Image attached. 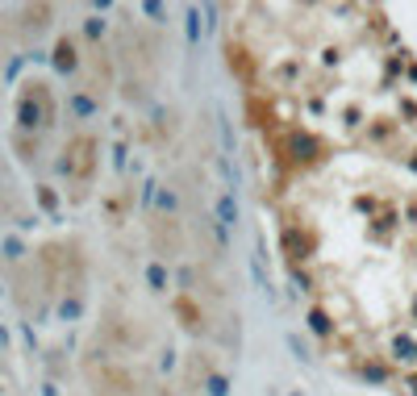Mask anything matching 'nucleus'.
Returning a JSON list of instances; mask_svg holds the SVG:
<instances>
[{"instance_id":"1","label":"nucleus","mask_w":417,"mask_h":396,"mask_svg":"<svg viewBox=\"0 0 417 396\" xmlns=\"http://www.w3.org/2000/svg\"><path fill=\"white\" fill-rule=\"evenodd\" d=\"M17 125H21V129H42V125H50V100H46L42 84H29V92L21 96V104H17Z\"/></svg>"},{"instance_id":"2","label":"nucleus","mask_w":417,"mask_h":396,"mask_svg":"<svg viewBox=\"0 0 417 396\" xmlns=\"http://www.w3.org/2000/svg\"><path fill=\"white\" fill-rule=\"evenodd\" d=\"M280 150H284V159H288V163L309 167V163L322 155V142H317L309 129H288V134L280 138Z\"/></svg>"},{"instance_id":"3","label":"nucleus","mask_w":417,"mask_h":396,"mask_svg":"<svg viewBox=\"0 0 417 396\" xmlns=\"http://www.w3.org/2000/svg\"><path fill=\"white\" fill-rule=\"evenodd\" d=\"M280 246H284V255H288L292 263H305V259L313 255V234H309L305 225H284V230H280Z\"/></svg>"},{"instance_id":"4","label":"nucleus","mask_w":417,"mask_h":396,"mask_svg":"<svg viewBox=\"0 0 417 396\" xmlns=\"http://www.w3.org/2000/svg\"><path fill=\"white\" fill-rule=\"evenodd\" d=\"M213 217L226 225V230H234V225H242V209H238V200H234V192H221L217 200H213Z\"/></svg>"},{"instance_id":"5","label":"nucleus","mask_w":417,"mask_h":396,"mask_svg":"<svg viewBox=\"0 0 417 396\" xmlns=\"http://www.w3.org/2000/svg\"><path fill=\"white\" fill-rule=\"evenodd\" d=\"M75 67H79V54H75V42H67V38H63V42L54 46V71H58V75H71Z\"/></svg>"},{"instance_id":"6","label":"nucleus","mask_w":417,"mask_h":396,"mask_svg":"<svg viewBox=\"0 0 417 396\" xmlns=\"http://www.w3.org/2000/svg\"><path fill=\"white\" fill-rule=\"evenodd\" d=\"M217 134H221V155H238V138H234V121H230V113L217 104Z\"/></svg>"},{"instance_id":"7","label":"nucleus","mask_w":417,"mask_h":396,"mask_svg":"<svg viewBox=\"0 0 417 396\" xmlns=\"http://www.w3.org/2000/svg\"><path fill=\"white\" fill-rule=\"evenodd\" d=\"M184 33H188V46L200 42V33H205V13L200 8H184Z\"/></svg>"},{"instance_id":"8","label":"nucleus","mask_w":417,"mask_h":396,"mask_svg":"<svg viewBox=\"0 0 417 396\" xmlns=\"http://www.w3.org/2000/svg\"><path fill=\"white\" fill-rule=\"evenodd\" d=\"M393 359H397V363H417V338L397 334V338H393Z\"/></svg>"},{"instance_id":"9","label":"nucleus","mask_w":417,"mask_h":396,"mask_svg":"<svg viewBox=\"0 0 417 396\" xmlns=\"http://www.w3.org/2000/svg\"><path fill=\"white\" fill-rule=\"evenodd\" d=\"M305 322H309V330H313L317 338H330V334H334V322H330V313H326V309H317V305L309 309V317H305Z\"/></svg>"},{"instance_id":"10","label":"nucleus","mask_w":417,"mask_h":396,"mask_svg":"<svg viewBox=\"0 0 417 396\" xmlns=\"http://www.w3.org/2000/svg\"><path fill=\"white\" fill-rule=\"evenodd\" d=\"M146 284H150V292H167V288H171L167 267H163V263H146Z\"/></svg>"},{"instance_id":"11","label":"nucleus","mask_w":417,"mask_h":396,"mask_svg":"<svg viewBox=\"0 0 417 396\" xmlns=\"http://www.w3.org/2000/svg\"><path fill=\"white\" fill-rule=\"evenodd\" d=\"M155 205H159V213H163V217H175V213H180V192H175V188H159Z\"/></svg>"},{"instance_id":"12","label":"nucleus","mask_w":417,"mask_h":396,"mask_svg":"<svg viewBox=\"0 0 417 396\" xmlns=\"http://www.w3.org/2000/svg\"><path fill=\"white\" fill-rule=\"evenodd\" d=\"M205 396H230V376L226 372H209L205 376Z\"/></svg>"},{"instance_id":"13","label":"nucleus","mask_w":417,"mask_h":396,"mask_svg":"<svg viewBox=\"0 0 417 396\" xmlns=\"http://www.w3.org/2000/svg\"><path fill=\"white\" fill-rule=\"evenodd\" d=\"M67 109H71L75 117H92V113H96V100H92V96H84V92H71Z\"/></svg>"},{"instance_id":"14","label":"nucleus","mask_w":417,"mask_h":396,"mask_svg":"<svg viewBox=\"0 0 417 396\" xmlns=\"http://www.w3.org/2000/svg\"><path fill=\"white\" fill-rule=\"evenodd\" d=\"M180 313H184V326H188L192 334H200V330H205V326H200V322H205V313H200L192 301H180Z\"/></svg>"},{"instance_id":"15","label":"nucleus","mask_w":417,"mask_h":396,"mask_svg":"<svg viewBox=\"0 0 417 396\" xmlns=\"http://www.w3.org/2000/svg\"><path fill=\"white\" fill-rule=\"evenodd\" d=\"M284 342H288V351H292V355H297L301 363H313V351H309V342H305L301 334H288Z\"/></svg>"},{"instance_id":"16","label":"nucleus","mask_w":417,"mask_h":396,"mask_svg":"<svg viewBox=\"0 0 417 396\" xmlns=\"http://www.w3.org/2000/svg\"><path fill=\"white\" fill-rule=\"evenodd\" d=\"M230 63H234V71H238L242 79H251V58H246L242 46H230Z\"/></svg>"},{"instance_id":"17","label":"nucleus","mask_w":417,"mask_h":396,"mask_svg":"<svg viewBox=\"0 0 417 396\" xmlns=\"http://www.w3.org/2000/svg\"><path fill=\"white\" fill-rule=\"evenodd\" d=\"M292 284H297V292H305V296L313 292V280H309V276H305L301 267H292Z\"/></svg>"},{"instance_id":"18","label":"nucleus","mask_w":417,"mask_h":396,"mask_svg":"<svg viewBox=\"0 0 417 396\" xmlns=\"http://www.w3.org/2000/svg\"><path fill=\"white\" fill-rule=\"evenodd\" d=\"M155 196H159V184L146 180V184H142V205H155Z\"/></svg>"},{"instance_id":"19","label":"nucleus","mask_w":417,"mask_h":396,"mask_svg":"<svg viewBox=\"0 0 417 396\" xmlns=\"http://www.w3.org/2000/svg\"><path fill=\"white\" fill-rule=\"evenodd\" d=\"M363 380H372V384H384V380H388V372H384V367H363Z\"/></svg>"},{"instance_id":"20","label":"nucleus","mask_w":417,"mask_h":396,"mask_svg":"<svg viewBox=\"0 0 417 396\" xmlns=\"http://www.w3.org/2000/svg\"><path fill=\"white\" fill-rule=\"evenodd\" d=\"M142 13H146V17H155V21H163V17H167V8H163V4H150V0L142 4Z\"/></svg>"},{"instance_id":"21","label":"nucleus","mask_w":417,"mask_h":396,"mask_svg":"<svg viewBox=\"0 0 417 396\" xmlns=\"http://www.w3.org/2000/svg\"><path fill=\"white\" fill-rule=\"evenodd\" d=\"M84 29H88V38H100V33H104V21H100V17H88Z\"/></svg>"},{"instance_id":"22","label":"nucleus","mask_w":417,"mask_h":396,"mask_svg":"<svg viewBox=\"0 0 417 396\" xmlns=\"http://www.w3.org/2000/svg\"><path fill=\"white\" fill-rule=\"evenodd\" d=\"M4 255H8V259H21V242H17V238H8V242H4Z\"/></svg>"},{"instance_id":"23","label":"nucleus","mask_w":417,"mask_h":396,"mask_svg":"<svg viewBox=\"0 0 417 396\" xmlns=\"http://www.w3.org/2000/svg\"><path fill=\"white\" fill-rule=\"evenodd\" d=\"M409 313H414V322H417V292H414V301H409Z\"/></svg>"},{"instance_id":"24","label":"nucleus","mask_w":417,"mask_h":396,"mask_svg":"<svg viewBox=\"0 0 417 396\" xmlns=\"http://www.w3.org/2000/svg\"><path fill=\"white\" fill-rule=\"evenodd\" d=\"M409 393H414V396H417V376H414V380H409Z\"/></svg>"},{"instance_id":"25","label":"nucleus","mask_w":417,"mask_h":396,"mask_svg":"<svg viewBox=\"0 0 417 396\" xmlns=\"http://www.w3.org/2000/svg\"><path fill=\"white\" fill-rule=\"evenodd\" d=\"M409 167H414V171H417V159H414V163H409Z\"/></svg>"},{"instance_id":"26","label":"nucleus","mask_w":417,"mask_h":396,"mask_svg":"<svg viewBox=\"0 0 417 396\" xmlns=\"http://www.w3.org/2000/svg\"><path fill=\"white\" fill-rule=\"evenodd\" d=\"M292 396H305V393H292Z\"/></svg>"}]
</instances>
